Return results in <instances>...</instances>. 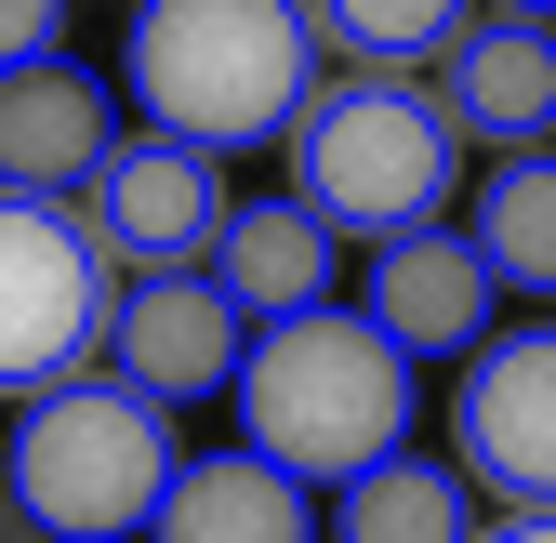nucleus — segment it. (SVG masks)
<instances>
[{"mask_svg":"<svg viewBox=\"0 0 556 543\" xmlns=\"http://www.w3.org/2000/svg\"><path fill=\"white\" fill-rule=\"evenodd\" d=\"M410 358H477L491 345V305H504V279H491V252H477V226H410V239H384L371 252V292H358Z\"/></svg>","mask_w":556,"mask_h":543,"instance_id":"obj_9","label":"nucleus"},{"mask_svg":"<svg viewBox=\"0 0 556 543\" xmlns=\"http://www.w3.org/2000/svg\"><path fill=\"white\" fill-rule=\"evenodd\" d=\"M464 226H477V252H491L504 292H543V305H556V147L491 160V186H477Z\"/></svg>","mask_w":556,"mask_h":543,"instance_id":"obj_15","label":"nucleus"},{"mask_svg":"<svg viewBox=\"0 0 556 543\" xmlns=\"http://www.w3.org/2000/svg\"><path fill=\"white\" fill-rule=\"evenodd\" d=\"M464 464H371L358 491H331V543H477V517H464Z\"/></svg>","mask_w":556,"mask_h":543,"instance_id":"obj_14","label":"nucleus"},{"mask_svg":"<svg viewBox=\"0 0 556 543\" xmlns=\"http://www.w3.org/2000/svg\"><path fill=\"white\" fill-rule=\"evenodd\" d=\"M80 226L106 239L119 279H199L226 252L239 199H226V160L186 147V132H119V160L80 186Z\"/></svg>","mask_w":556,"mask_h":543,"instance_id":"obj_6","label":"nucleus"},{"mask_svg":"<svg viewBox=\"0 0 556 543\" xmlns=\"http://www.w3.org/2000/svg\"><path fill=\"white\" fill-rule=\"evenodd\" d=\"M464 147L477 132L451 119L438 80H397V66H344V80H318V106L292 119V199L331 226V239H410L451 213L464 186Z\"/></svg>","mask_w":556,"mask_h":543,"instance_id":"obj_3","label":"nucleus"},{"mask_svg":"<svg viewBox=\"0 0 556 543\" xmlns=\"http://www.w3.org/2000/svg\"><path fill=\"white\" fill-rule=\"evenodd\" d=\"M491 14H517V27H556V0H491Z\"/></svg>","mask_w":556,"mask_h":543,"instance_id":"obj_19","label":"nucleus"},{"mask_svg":"<svg viewBox=\"0 0 556 543\" xmlns=\"http://www.w3.org/2000/svg\"><path fill=\"white\" fill-rule=\"evenodd\" d=\"M318 53L344 66H397V80H425V66H451V40L477 27V0H305Z\"/></svg>","mask_w":556,"mask_h":543,"instance_id":"obj_16","label":"nucleus"},{"mask_svg":"<svg viewBox=\"0 0 556 543\" xmlns=\"http://www.w3.org/2000/svg\"><path fill=\"white\" fill-rule=\"evenodd\" d=\"M66 66V0H0V80Z\"/></svg>","mask_w":556,"mask_h":543,"instance_id":"obj_17","label":"nucleus"},{"mask_svg":"<svg viewBox=\"0 0 556 543\" xmlns=\"http://www.w3.org/2000/svg\"><path fill=\"white\" fill-rule=\"evenodd\" d=\"M477 543H556V517H491Z\"/></svg>","mask_w":556,"mask_h":543,"instance_id":"obj_18","label":"nucleus"},{"mask_svg":"<svg viewBox=\"0 0 556 543\" xmlns=\"http://www.w3.org/2000/svg\"><path fill=\"white\" fill-rule=\"evenodd\" d=\"M106 160H119V106H106L93 66H27V80H0V186L14 199H80Z\"/></svg>","mask_w":556,"mask_h":543,"instance_id":"obj_10","label":"nucleus"},{"mask_svg":"<svg viewBox=\"0 0 556 543\" xmlns=\"http://www.w3.org/2000/svg\"><path fill=\"white\" fill-rule=\"evenodd\" d=\"M106 358H119V384H147L160 412H186V397H239V371H252V318L226 305L213 265H199V279H132Z\"/></svg>","mask_w":556,"mask_h":543,"instance_id":"obj_8","label":"nucleus"},{"mask_svg":"<svg viewBox=\"0 0 556 543\" xmlns=\"http://www.w3.org/2000/svg\"><path fill=\"white\" fill-rule=\"evenodd\" d=\"M451 451L504 517H556V331H491L451 371Z\"/></svg>","mask_w":556,"mask_h":543,"instance_id":"obj_7","label":"nucleus"},{"mask_svg":"<svg viewBox=\"0 0 556 543\" xmlns=\"http://www.w3.org/2000/svg\"><path fill=\"white\" fill-rule=\"evenodd\" d=\"M186 478V451H173V412L147 384H119V371H80V384H53L27 397V425H14V504L66 543H119V530H160Z\"/></svg>","mask_w":556,"mask_h":543,"instance_id":"obj_4","label":"nucleus"},{"mask_svg":"<svg viewBox=\"0 0 556 543\" xmlns=\"http://www.w3.org/2000/svg\"><path fill=\"white\" fill-rule=\"evenodd\" d=\"M119 292L132 279L106 265V239L66 213V199H14L0 186V397H14V412L106 358Z\"/></svg>","mask_w":556,"mask_h":543,"instance_id":"obj_5","label":"nucleus"},{"mask_svg":"<svg viewBox=\"0 0 556 543\" xmlns=\"http://www.w3.org/2000/svg\"><path fill=\"white\" fill-rule=\"evenodd\" d=\"M438 93H451V119H464L491 160H517V147H556V27L477 14V27L451 40V66H438Z\"/></svg>","mask_w":556,"mask_h":543,"instance_id":"obj_11","label":"nucleus"},{"mask_svg":"<svg viewBox=\"0 0 556 543\" xmlns=\"http://www.w3.org/2000/svg\"><path fill=\"white\" fill-rule=\"evenodd\" d=\"M410 438V345L371 305H305L252 331V371H239V451L292 464L305 491H358L371 464H397Z\"/></svg>","mask_w":556,"mask_h":543,"instance_id":"obj_1","label":"nucleus"},{"mask_svg":"<svg viewBox=\"0 0 556 543\" xmlns=\"http://www.w3.org/2000/svg\"><path fill=\"white\" fill-rule=\"evenodd\" d=\"M213 279H226V305L252 318V331H278V318H305V305H331V279H344V239L305 213L292 186L278 199H252V213L226 226V252H213Z\"/></svg>","mask_w":556,"mask_h":543,"instance_id":"obj_12","label":"nucleus"},{"mask_svg":"<svg viewBox=\"0 0 556 543\" xmlns=\"http://www.w3.org/2000/svg\"><path fill=\"white\" fill-rule=\"evenodd\" d=\"M147 132L186 147H292V119L318 106V27L305 0H132V53H119Z\"/></svg>","mask_w":556,"mask_h":543,"instance_id":"obj_2","label":"nucleus"},{"mask_svg":"<svg viewBox=\"0 0 556 543\" xmlns=\"http://www.w3.org/2000/svg\"><path fill=\"white\" fill-rule=\"evenodd\" d=\"M147 543H318V504H305L292 464H265V451H199Z\"/></svg>","mask_w":556,"mask_h":543,"instance_id":"obj_13","label":"nucleus"}]
</instances>
